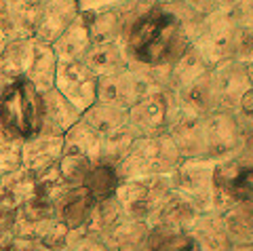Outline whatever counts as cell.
<instances>
[{"label": "cell", "instance_id": "cell-1", "mask_svg": "<svg viewBox=\"0 0 253 251\" xmlns=\"http://www.w3.org/2000/svg\"><path fill=\"white\" fill-rule=\"evenodd\" d=\"M129 49L139 61L150 66L175 59L184 49L177 19L158 6L146 11L129 30Z\"/></svg>", "mask_w": 253, "mask_h": 251}, {"label": "cell", "instance_id": "cell-2", "mask_svg": "<svg viewBox=\"0 0 253 251\" xmlns=\"http://www.w3.org/2000/svg\"><path fill=\"white\" fill-rule=\"evenodd\" d=\"M0 129L13 137H34L42 129V97L26 76H15L0 93Z\"/></svg>", "mask_w": 253, "mask_h": 251}, {"label": "cell", "instance_id": "cell-3", "mask_svg": "<svg viewBox=\"0 0 253 251\" xmlns=\"http://www.w3.org/2000/svg\"><path fill=\"white\" fill-rule=\"evenodd\" d=\"M181 156L169 135L158 137H135L121 161H118L116 173L121 182H135L156 175H171L179 167Z\"/></svg>", "mask_w": 253, "mask_h": 251}, {"label": "cell", "instance_id": "cell-4", "mask_svg": "<svg viewBox=\"0 0 253 251\" xmlns=\"http://www.w3.org/2000/svg\"><path fill=\"white\" fill-rule=\"evenodd\" d=\"M171 192V175H156L148 179H135V182H121L114 197L121 203L125 217L150 224Z\"/></svg>", "mask_w": 253, "mask_h": 251}, {"label": "cell", "instance_id": "cell-5", "mask_svg": "<svg viewBox=\"0 0 253 251\" xmlns=\"http://www.w3.org/2000/svg\"><path fill=\"white\" fill-rule=\"evenodd\" d=\"M213 211L224 213L236 203L253 201V159L221 161L213 173Z\"/></svg>", "mask_w": 253, "mask_h": 251}, {"label": "cell", "instance_id": "cell-6", "mask_svg": "<svg viewBox=\"0 0 253 251\" xmlns=\"http://www.w3.org/2000/svg\"><path fill=\"white\" fill-rule=\"evenodd\" d=\"M217 163L209 159H181L179 167L171 173L173 190L184 192L188 199H192L203 211H213V173Z\"/></svg>", "mask_w": 253, "mask_h": 251}, {"label": "cell", "instance_id": "cell-7", "mask_svg": "<svg viewBox=\"0 0 253 251\" xmlns=\"http://www.w3.org/2000/svg\"><path fill=\"white\" fill-rule=\"evenodd\" d=\"M171 114L167 101L161 95H148L139 99L135 106L129 108L126 114V127L133 133V137H158L167 135Z\"/></svg>", "mask_w": 253, "mask_h": 251}, {"label": "cell", "instance_id": "cell-8", "mask_svg": "<svg viewBox=\"0 0 253 251\" xmlns=\"http://www.w3.org/2000/svg\"><path fill=\"white\" fill-rule=\"evenodd\" d=\"M57 91L78 112H86L97 99V83L89 70L81 66H61L57 72Z\"/></svg>", "mask_w": 253, "mask_h": 251}, {"label": "cell", "instance_id": "cell-9", "mask_svg": "<svg viewBox=\"0 0 253 251\" xmlns=\"http://www.w3.org/2000/svg\"><path fill=\"white\" fill-rule=\"evenodd\" d=\"M63 156V135L38 133L23 142L21 148V167L32 175H41L46 169L55 167Z\"/></svg>", "mask_w": 253, "mask_h": 251}, {"label": "cell", "instance_id": "cell-10", "mask_svg": "<svg viewBox=\"0 0 253 251\" xmlns=\"http://www.w3.org/2000/svg\"><path fill=\"white\" fill-rule=\"evenodd\" d=\"M95 207V199L83 186H66L63 192L55 199V217L66 226L68 232L81 230L89 224Z\"/></svg>", "mask_w": 253, "mask_h": 251}, {"label": "cell", "instance_id": "cell-11", "mask_svg": "<svg viewBox=\"0 0 253 251\" xmlns=\"http://www.w3.org/2000/svg\"><path fill=\"white\" fill-rule=\"evenodd\" d=\"M201 213H205V211L192 199H188L179 190H173L169 194V199L165 201V205L161 207V211L152 217V222L148 226H165V228H169L173 232L186 234Z\"/></svg>", "mask_w": 253, "mask_h": 251}, {"label": "cell", "instance_id": "cell-12", "mask_svg": "<svg viewBox=\"0 0 253 251\" xmlns=\"http://www.w3.org/2000/svg\"><path fill=\"white\" fill-rule=\"evenodd\" d=\"M192 239L194 247L199 251H230V241L224 226L221 213L217 211H205L196 217V222L186 232Z\"/></svg>", "mask_w": 253, "mask_h": 251}, {"label": "cell", "instance_id": "cell-13", "mask_svg": "<svg viewBox=\"0 0 253 251\" xmlns=\"http://www.w3.org/2000/svg\"><path fill=\"white\" fill-rule=\"evenodd\" d=\"M42 97V129L41 133L63 135L70 127L81 121V112L61 95L57 89L46 91Z\"/></svg>", "mask_w": 253, "mask_h": 251}, {"label": "cell", "instance_id": "cell-14", "mask_svg": "<svg viewBox=\"0 0 253 251\" xmlns=\"http://www.w3.org/2000/svg\"><path fill=\"white\" fill-rule=\"evenodd\" d=\"M150 226L144 222H133V219L125 217L121 224L114 226L106 237L99 241L110 249V251H141L146 245Z\"/></svg>", "mask_w": 253, "mask_h": 251}, {"label": "cell", "instance_id": "cell-15", "mask_svg": "<svg viewBox=\"0 0 253 251\" xmlns=\"http://www.w3.org/2000/svg\"><path fill=\"white\" fill-rule=\"evenodd\" d=\"M230 245H253V201L236 203L221 213Z\"/></svg>", "mask_w": 253, "mask_h": 251}, {"label": "cell", "instance_id": "cell-16", "mask_svg": "<svg viewBox=\"0 0 253 251\" xmlns=\"http://www.w3.org/2000/svg\"><path fill=\"white\" fill-rule=\"evenodd\" d=\"M118 186H121V177L116 173V167L106 161H93L83 179V188L95 199V203L114 197Z\"/></svg>", "mask_w": 253, "mask_h": 251}, {"label": "cell", "instance_id": "cell-17", "mask_svg": "<svg viewBox=\"0 0 253 251\" xmlns=\"http://www.w3.org/2000/svg\"><path fill=\"white\" fill-rule=\"evenodd\" d=\"M23 142L0 129V173H13L21 169Z\"/></svg>", "mask_w": 253, "mask_h": 251}, {"label": "cell", "instance_id": "cell-18", "mask_svg": "<svg viewBox=\"0 0 253 251\" xmlns=\"http://www.w3.org/2000/svg\"><path fill=\"white\" fill-rule=\"evenodd\" d=\"M63 251H110V249L97 237H93L84 228H81L68 234V245Z\"/></svg>", "mask_w": 253, "mask_h": 251}, {"label": "cell", "instance_id": "cell-19", "mask_svg": "<svg viewBox=\"0 0 253 251\" xmlns=\"http://www.w3.org/2000/svg\"><path fill=\"white\" fill-rule=\"evenodd\" d=\"M230 251H253V245H236L230 247Z\"/></svg>", "mask_w": 253, "mask_h": 251}]
</instances>
